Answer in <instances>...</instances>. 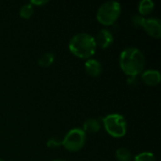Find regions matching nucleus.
I'll use <instances>...</instances> for the list:
<instances>
[{
	"label": "nucleus",
	"instance_id": "obj_9",
	"mask_svg": "<svg viewBox=\"0 0 161 161\" xmlns=\"http://www.w3.org/2000/svg\"><path fill=\"white\" fill-rule=\"evenodd\" d=\"M85 72L91 77H98L102 73V64L99 60L95 58H89L86 60L85 64Z\"/></svg>",
	"mask_w": 161,
	"mask_h": 161
},
{
	"label": "nucleus",
	"instance_id": "obj_8",
	"mask_svg": "<svg viewBox=\"0 0 161 161\" xmlns=\"http://www.w3.org/2000/svg\"><path fill=\"white\" fill-rule=\"evenodd\" d=\"M141 80L147 86H158L161 81L160 73L158 70H146L141 74Z\"/></svg>",
	"mask_w": 161,
	"mask_h": 161
},
{
	"label": "nucleus",
	"instance_id": "obj_2",
	"mask_svg": "<svg viewBox=\"0 0 161 161\" xmlns=\"http://www.w3.org/2000/svg\"><path fill=\"white\" fill-rule=\"evenodd\" d=\"M69 50L75 57L83 59L92 58L96 52L94 37L86 32L74 35L69 42Z\"/></svg>",
	"mask_w": 161,
	"mask_h": 161
},
{
	"label": "nucleus",
	"instance_id": "obj_16",
	"mask_svg": "<svg viewBox=\"0 0 161 161\" xmlns=\"http://www.w3.org/2000/svg\"><path fill=\"white\" fill-rule=\"evenodd\" d=\"M145 17L142 16L141 14H134L131 17V23L135 27H142L145 22Z\"/></svg>",
	"mask_w": 161,
	"mask_h": 161
},
{
	"label": "nucleus",
	"instance_id": "obj_13",
	"mask_svg": "<svg viewBox=\"0 0 161 161\" xmlns=\"http://www.w3.org/2000/svg\"><path fill=\"white\" fill-rule=\"evenodd\" d=\"M115 157L118 161H131L132 160V154L127 148H119L116 153Z\"/></svg>",
	"mask_w": 161,
	"mask_h": 161
},
{
	"label": "nucleus",
	"instance_id": "obj_15",
	"mask_svg": "<svg viewBox=\"0 0 161 161\" xmlns=\"http://www.w3.org/2000/svg\"><path fill=\"white\" fill-rule=\"evenodd\" d=\"M133 161H157L156 160V157L153 153L151 152H142L140 153L139 155H137L134 158Z\"/></svg>",
	"mask_w": 161,
	"mask_h": 161
},
{
	"label": "nucleus",
	"instance_id": "obj_11",
	"mask_svg": "<svg viewBox=\"0 0 161 161\" xmlns=\"http://www.w3.org/2000/svg\"><path fill=\"white\" fill-rule=\"evenodd\" d=\"M155 8V3L152 0H142L138 5L139 14L142 16L149 15Z\"/></svg>",
	"mask_w": 161,
	"mask_h": 161
},
{
	"label": "nucleus",
	"instance_id": "obj_7",
	"mask_svg": "<svg viewBox=\"0 0 161 161\" xmlns=\"http://www.w3.org/2000/svg\"><path fill=\"white\" fill-rule=\"evenodd\" d=\"M94 41H95L96 47L107 49L113 43L114 36L110 30L107 28H103L97 33L96 37H94Z\"/></svg>",
	"mask_w": 161,
	"mask_h": 161
},
{
	"label": "nucleus",
	"instance_id": "obj_1",
	"mask_svg": "<svg viewBox=\"0 0 161 161\" xmlns=\"http://www.w3.org/2000/svg\"><path fill=\"white\" fill-rule=\"evenodd\" d=\"M145 62L144 54L137 47H127L120 54V68L127 76L137 77L141 75L144 71Z\"/></svg>",
	"mask_w": 161,
	"mask_h": 161
},
{
	"label": "nucleus",
	"instance_id": "obj_18",
	"mask_svg": "<svg viewBox=\"0 0 161 161\" xmlns=\"http://www.w3.org/2000/svg\"><path fill=\"white\" fill-rule=\"evenodd\" d=\"M33 7L34 6H43L48 3V0H31L29 2Z\"/></svg>",
	"mask_w": 161,
	"mask_h": 161
},
{
	"label": "nucleus",
	"instance_id": "obj_14",
	"mask_svg": "<svg viewBox=\"0 0 161 161\" xmlns=\"http://www.w3.org/2000/svg\"><path fill=\"white\" fill-rule=\"evenodd\" d=\"M34 13V7L30 4V3H27V4H25L21 7L20 10H19V14L22 18L24 19H29L32 17Z\"/></svg>",
	"mask_w": 161,
	"mask_h": 161
},
{
	"label": "nucleus",
	"instance_id": "obj_19",
	"mask_svg": "<svg viewBox=\"0 0 161 161\" xmlns=\"http://www.w3.org/2000/svg\"><path fill=\"white\" fill-rule=\"evenodd\" d=\"M53 161H67V160H64V159H56V160H53Z\"/></svg>",
	"mask_w": 161,
	"mask_h": 161
},
{
	"label": "nucleus",
	"instance_id": "obj_3",
	"mask_svg": "<svg viewBox=\"0 0 161 161\" xmlns=\"http://www.w3.org/2000/svg\"><path fill=\"white\" fill-rule=\"evenodd\" d=\"M102 124L107 133L112 138L120 139L127 132V123L125 118L119 113L108 114L102 118Z\"/></svg>",
	"mask_w": 161,
	"mask_h": 161
},
{
	"label": "nucleus",
	"instance_id": "obj_4",
	"mask_svg": "<svg viewBox=\"0 0 161 161\" xmlns=\"http://www.w3.org/2000/svg\"><path fill=\"white\" fill-rule=\"evenodd\" d=\"M122 12V6L117 1H108L103 3L97 9L96 19L104 25H112L119 19Z\"/></svg>",
	"mask_w": 161,
	"mask_h": 161
},
{
	"label": "nucleus",
	"instance_id": "obj_6",
	"mask_svg": "<svg viewBox=\"0 0 161 161\" xmlns=\"http://www.w3.org/2000/svg\"><path fill=\"white\" fill-rule=\"evenodd\" d=\"M142 28L150 37L154 39H159L161 37V22L157 17L146 18Z\"/></svg>",
	"mask_w": 161,
	"mask_h": 161
},
{
	"label": "nucleus",
	"instance_id": "obj_10",
	"mask_svg": "<svg viewBox=\"0 0 161 161\" xmlns=\"http://www.w3.org/2000/svg\"><path fill=\"white\" fill-rule=\"evenodd\" d=\"M101 128V123L98 119L90 118L87 119L82 126V129L85 133H97Z\"/></svg>",
	"mask_w": 161,
	"mask_h": 161
},
{
	"label": "nucleus",
	"instance_id": "obj_12",
	"mask_svg": "<svg viewBox=\"0 0 161 161\" xmlns=\"http://www.w3.org/2000/svg\"><path fill=\"white\" fill-rule=\"evenodd\" d=\"M54 60H55V55L52 52H46L39 58L38 64L41 67L46 68V67L51 66L53 64Z\"/></svg>",
	"mask_w": 161,
	"mask_h": 161
},
{
	"label": "nucleus",
	"instance_id": "obj_17",
	"mask_svg": "<svg viewBox=\"0 0 161 161\" xmlns=\"http://www.w3.org/2000/svg\"><path fill=\"white\" fill-rule=\"evenodd\" d=\"M46 146L50 149H58L61 146V141L56 137H52L47 141Z\"/></svg>",
	"mask_w": 161,
	"mask_h": 161
},
{
	"label": "nucleus",
	"instance_id": "obj_5",
	"mask_svg": "<svg viewBox=\"0 0 161 161\" xmlns=\"http://www.w3.org/2000/svg\"><path fill=\"white\" fill-rule=\"evenodd\" d=\"M87 137L82 128L75 127L67 132L61 141V145L69 152L75 153L80 151L86 144Z\"/></svg>",
	"mask_w": 161,
	"mask_h": 161
},
{
	"label": "nucleus",
	"instance_id": "obj_20",
	"mask_svg": "<svg viewBox=\"0 0 161 161\" xmlns=\"http://www.w3.org/2000/svg\"><path fill=\"white\" fill-rule=\"evenodd\" d=\"M0 161H3V160H2V159H0Z\"/></svg>",
	"mask_w": 161,
	"mask_h": 161
}]
</instances>
